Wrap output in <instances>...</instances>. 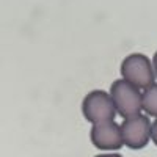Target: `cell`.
Segmentation results:
<instances>
[{"label": "cell", "mask_w": 157, "mask_h": 157, "mask_svg": "<svg viewBox=\"0 0 157 157\" xmlns=\"http://www.w3.org/2000/svg\"><path fill=\"white\" fill-rule=\"evenodd\" d=\"M121 75L124 80L130 82L140 90H145L155 83V72L152 61L145 55L135 52V54L127 55L121 63Z\"/></svg>", "instance_id": "obj_1"}, {"label": "cell", "mask_w": 157, "mask_h": 157, "mask_svg": "<svg viewBox=\"0 0 157 157\" xmlns=\"http://www.w3.org/2000/svg\"><path fill=\"white\" fill-rule=\"evenodd\" d=\"M110 96L116 115L130 118L141 113V91L124 78H118L110 86Z\"/></svg>", "instance_id": "obj_2"}, {"label": "cell", "mask_w": 157, "mask_h": 157, "mask_svg": "<svg viewBox=\"0 0 157 157\" xmlns=\"http://www.w3.org/2000/svg\"><path fill=\"white\" fill-rule=\"evenodd\" d=\"M82 115L91 124L115 120L116 109L110 93L104 90H93L82 101Z\"/></svg>", "instance_id": "obj_3"}, {"label": "cell", "mask_w": 157, "mask_h": 157, "mask_svg": "<svg viewBox=\"0 0 157 157\" xmlns=\"http://www.w3.org/2000/svg\"><path fill=\"white\" fill-rule=\"evenodd\" d=\"M151 124L149 118L141 113L124 118V121L120 124L124 146L134 151L143 149L151 140Z\"/></svg>", "instance_id": "obj_4"}, {"label": "cell", "mask_w": 157, "mask_h": 157, "mask_svg": "<svg viewBox=\"0 0 157 157\" xmlns=\"http://www.w3.org/2000/svg\"><path fill=\"white\" fill-rule=\"evenodd\" d=\"M90 140L94 145V148L101 151H120L124 146L121 127L120 124L115 123V120L93 124L90 130Z\"/></svg>", "instance_id": "obj_5"}, {"label": "cell", "mask_w": 157, "mask_h": 157, "mask_svg": "<svg viewBox=\"0 0 157 157\" xmlns=\"http://www.w3.org/2000/svg\"><path fill=\"white\" fill-rule=\"evenodd\" d=\"M141 110L149 116L157 118V83L145 88L141 93Z\"/></svg>", "instance_id": "obj_6"}, {"label": "cell", "mask_w": 157, "mask_h": 157, "mask_svg": "<svg viewBox=\"0 0 157 157\" xmlns=\"http://www.w3.org/2000/svg\"><path fill=\"white\" fill-rule=\"evenodd\" d=\"M151 140L154 141V145L157 146V118H155V121L151 124Z\"/></svg>", "instance_id": "obj_7"}, {"label": "cell", "mask_w": 157, "mask_h": 157, "mask_svg": "<svg viewBox=\"0 0 157 157\" xmlns=\"http://www.w3.org/2000/svg\"><path fill=\"white\" fill-rule=\"evenodd\" d=\"M94 157H123L120 152H105V154H98Z\"/></svg>", "instance_id": "obj_8"}, {"label": "cell", "mask_w": 157, "mask_h": 157, "mask_svg": "<svg viewBox=\"0 0 157 157\" xmlns=\"http://www.w3.org/2000/svg\"><path fill=\"white\" fill-rule=\"evenodd\" d=\"M152 66H154V72H155V78H157V52L152 57Z\"/></svg>", "instance_id": "obj_9"}]
</instances>
